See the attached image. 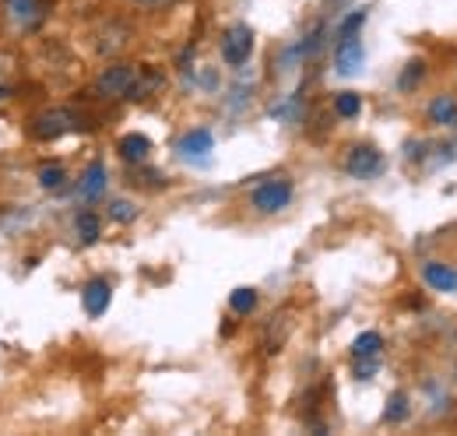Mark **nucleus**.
<instances>
[{
    "mask_svg": "<svg viewBox=\"0 0 457 436\" xmlns=\"http://www.w3.org/2000/svg\"><path fill=\"white\" fill-rule=\"evenodd\" d=\"M137 74H141V67H134V63H113V67H106L99 78H96V96L99 99H130V92H134V85H137Z\"/></svg>",
    "mask_w": 457,
    "mask_h": 436,
    "instance_id": "obj_1",
    "label": "nucleus"
},
{
    "mask_svg": "<svg viewBox=\"0 0 457 436\" xmlns=\"http://www.w3.org/2000/svg\"><path fill=\"white\" fill-rule=\"evenodd\" d=\"M71 130H85V116H81L78 109H67V106L46 109V113L36 120V138H39V141H57V138L71 134Z\"/></svg>",
    "mask_w": 457,
    "mask_h": 436,
    "instance_id": "obj_2",
    "label": "nucleus"
},
{
    "mask_svg": "<svg viewBox=\"0 0 457 436\" xmlns=\"http://www.w3.org/2000/svg\"><path fill=\"white\" fill-rule=\"evenodd\" d=\"M345 172L355 176V180H373L384 172V155L373 148V145H355L348 155H345Z\"/></svg>",
    "mask_w": 457,
    "mask_h": 436,
    "instance_id": "obj_3",
    "label": "nucleus"
},
{
    "mask_svg": "<svg viewBox=\"0 0 457 436\" xmlns=\"http://www.w3.org/2000/svg\"><path fill=\"white\" fill-rule=\"evenodd\" d=\"M4 14L18 32H36L46 18L43 0H4Z\"/></svg>",
    "mask_w": 457,
    "mask_h": 436,
    "instance_id": "obj_4",
    "label": "nucleus"
},
{
    "mask_svg": "<svg viewBox=\"0 0 457 436\" xmlns=\"http://www.w3.org/2000/svg\"><path fill=\"white\" fill-rule=\"evenodd\" d=\"M253 54V32H250V25H232L226 29V36H222V60H226L228 67H243L246 60Z\"/></svg>",
    "mask_w": 457,
    "mask_h": 436,
    "instance_id": "obj_5",
    "label": "nucleus"
},
{
    "mask_svg": "<svg viewBox=\"0 0 457 436\" xmlns=\"http://www.w3.org/2000/svg\"><path fill=\"white\" fill-rule=\"evenodd\" d=\"M288 201H292V183L288 180H268L253 190V208L264 212V215H275V212L288 208Z\"/></svg>",
    "mask_w": 457,
    "mask_h": 436,
    "instance_id": "obj_6",
    "label": "nucleus"
},
{
    "mask_svg": "<svg viewBox=\"0 0 457 436\" xmlns=\"http://www.w3.org/2000/svg\"><path fill=\"white\" fill-rule=\"evenodd\" d=\"M362 63H366V50H362L359 36L338 39V50H335V67H338V74H345V78H348V74H359Z\"/></svg>",
    "mask_w": 457,
    "mask_h": 436,
    "instance_id": "obj_7",
    "label": "nucleus"
},
{
    "mask_svg": "<svg viewBox=\"0 0 457 436\" xmlns=\"http://www.w3.org/2000/svg\"><path fill=\"white\" fill-rule=\"evenodd\" d=\"M110 299H113V289H110L106 278H92L85 285V292H81V303H85V314L88 317H103L110 310Z\"/></svg>",
    "mask_w": 457,
    "mask_h": 436,
    "instance_id": "obj_8",
    "label": "nucleus"
},
{
    "mask_svg": "<svg viewBox=\"0 0 457 436\" xmlns=\"http://www.w3.org/2000/svg\"><path fill=\"white\" fill-rule=\"evenodd\" d=\"M106 194V165L103 163H92L85 169V176H81V183H78V197L81 201H99Z\"/></svg>",
    "mask_w": 457,
    "mask_h": 436,
    "instance_id": "obj_9",
    "label": "nucleus"
},
{
    "mask_svg": "<svg viewBox=\"0 0 457 436\" xmlns=\"http://www.w3.org/2000/svg\"><path fill=\"white\" fill-rule=\"evenodd\" d=\"M176 148H179V155H187V159H204V155H208V152L215 148V138H212V130L197 127V130L183 134Z\"/></svg>",
    "mask_w": 457,
    "mask_h": 436,
    "instance_id": "obj_10",
    "label": "nucleus"
},
{
    "mask_svg": "<svg viewBox=\"0 0 457 436\" xmlns=\"http://www.w3.org/2000/svg\"><path fill=\"white\" fill-rule=\"evenodd\" d=\"M422 278H426V285H429L433 292H457V268H451V264L429 261V264L422 268Z\"/></svg>",
    "mask_w": 457,
    "mask_h": 436,
    "instance_id": "obj_11",
    "label": "nucleus"
},
{
    "mask_svg": "<svg viewBox=\"0 0 457 436\" xmlns=\"http://www.w3.org/2000/svg\"><path fill=\"white\" fill-rule=\"evenodd\" d=\"M426 116H429V123H436V127H457V99L454 96H436V99L426 106Z\"/></svg>",
    "mask_w": 457,
    "mask_h": 436,
    "instance_id": "obj_12",
    "label": "nucleus"
},
{
    "mask_svg": "<svg viewBox=\"0 0 457 436\" xmlns=\"http://www.w3.org/2000/svg\"><path fill=\"white\" fill-rule=\"evenodd\" d=\"M116 148H120V159H123V163L137 165V163H145V159H148V152H152V141H148L145 134H123Z\"/></svg>",
    "mask_w": 457,
    "mask_h": 436,
    "instance_id": "obj_13",
    "label": "nucleus"
},
{
    "mask_svg": "<svg viewBox=\"0 0 457 436\" xmlns=\"http://www.w3.org/2000/svg\"><path fill=\"white\" fill-rule=\"evenodd\" d=\"M380 348H384V334H380V331H362V334L352 341V359L380 356Z\"/></svg>",
    "mask_w": 457,
    "mask_h": 436,
    "instance_id": "obj_14",
    "label": "nucleus"
},
{
    "mask_svg": "<svg viewBox=\"0 0 457 436\" xmlns=\"http://www.w3.org/2000/svg\"><path fill=\"white\" fill-rule=\"evenodd\" d=\"M74 229H78V239L85 243V247H92L96 239H99V229H103V222L96 212H81V215L74 218Z\"/></svg>",
    "mask_w": 457,
    "mask_h": 436,
    "instance_id": "obj_15",
    "label": "nucleus"
},
{
    "mask_svg": "<svg viewBox=\"0 0 457 436\" xmlns=\"http://www.w3.org/2000/svg\"><path fill=\"white\" fill-rule=\"evenodd\" d=\"M228 306H232V314L246 317V314L257 310V292H253V289H236V292L228 296Z\"/></svg>",
    "mask_w": 457,
    "mask_h": 436,
    "instance_id": "obj_16",
    "label": "nucleus"
},
{
    "mask_svg": "<svg viewBox=\"0 0 457 436\" xmlns=\"http://www.w3.org/2000/svg\"><path fill=\"white\" fill-rule=\"evenodd\" d=\"M67 183V169L63 165H39V187L43 190H60Z\"/></svg>",
    "mask_w": 457,
    "mask_h": 436,
    "instance_id": "obj_17",
    "label": "nucleus"
},
{
    "mask_svg": "<svg viewBox=\"0 0 457 436\" xmlns=\"http://www.w3.org/2000/svg\"><path fill=\"white\" fill-rule=\"evenodd\" d=\"M335 113H338L342 120H352V116L362 113V99H359L355 92H338V96H335Z\"/></svg>",
    "mask_w": 457,
    "mask_h": 436,
    "instance_id": "obj_18",
    "label": "nucleus"
},
{
    "mask_svg": "<svg viewBox=\"0 0 457 436\" xmlns=\"http://www.w3.org/2000/svg\"><path fill=\"white\" fill-rule=\"evenodd\" d=\"M408 419V394H391L387 408H384V423H404Z\"/></svg>",
    "mask_w": 457,
    "mask_h": 436,
    "instance_id": "obj_19",
    "label": "nucleus"
},
{
    "mask_svg": "<svg viewBox=\"0 0 457 436\" xmlns=\"http://www.w3.org/2000/svg\"><path fill=\"white\" fill-rule=\"evenodd\" d=\"M422 78H426V63H422V60H411V63H408V67H404V74H401V92H411V88H415V85H419V81H422Z\"/></svg>",
    "mask_w": 457,
    "mask_h": 436,
    "instance_id": "obj_20",
    "label": "nucleus"
},
{
    "mask_svg": "<svg viewBox=\"0 0 457 436\" xmlns=\"http://www.w3.org/2000/svg\"><path fill=\"white\" fill-rule=\"evenodd\" d=\"M103 36H110V43H99V50H103V54H116L120 46H127V36H130V32H127V25H113V29L103 32Z\"/></svg>",
    "mask_w": 457,
    "mask_h": 436,
    "instance_id": "obj_21",
    "label": "nucleus"
},
{
    "mask_svg": "<svg viewBox=\"0 0 457 436\" xmlns=\"http://www.w3.org/2000/svg\"><path fill=\"white\" fill-rule=\"evenodd\" d=\"M362 21H366V11H352V14L342 21V29H338V39H352V36H359Z\"/></svg>",
    "mask_w": 457,
    "mask_h": 436,
    "instance_id": "obj_22",
    "label": "nucleus"
},
{
    "mask_svg": "<svg viewBox=\"0 0 457 436\" xmlns=\"http://www.w3.org/2000/svg\"><path fill=\"white\" fill-rule=\"evenodd\" d=\"M110 215H113V222H134V218H137V208H134L130 201H113V205H110Z\"/></svg>",
    "mask_w": 457,
    "mask_h": 436,
    "instance_id": "obj_23",
    "label": "nucleus"
},
{
    "mask_svg": "<svg viewBox=\"0 0 457 436\" xmlns=\"http://www.w3.org/2000/svg\"><path fill=\"white\" fill-rule=\"evenodd\" d=\"M377 366H380V356H370V359H355V377H359V381H370V377L377 373Z\"/></svg>",
    "mask_w": 457,
    "mask_h": 436,
    "instance_id": "obj_24",
    "label": "nucleus"
},
{
    "mask_svg": "<svg viewBox=\"0 0 457 436\" xmlns=\"http://www.w3.org/2000/svg\"><path fill=\"white\" fill-rule=\"evenodd\" d=\"M141 11H166V7H172L176 0H134Z\"/></svg>",
    "mask_w": 457,
    "mask_h": 436,
    "instance_id": "obj_25",
    "label": "nucleus"
}]
</instances>
